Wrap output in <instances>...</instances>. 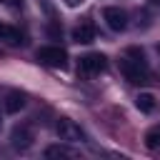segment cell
I'll return each instance as SVG.
<instances>
[{
	"instance_id": "3",
	"label": "cell",
	"mask_w": 160,
	"mask_h": 160,
	"mask_svg": "<svg viewBox=\"0 0 160 160\" xmlns=\"http://www.w3.org/2000/svg\"><path fill=\"white\" fill-rule=\"evenodd\" d=\"M35 58H38V62H42L48 68H65V62H68V52L60 45H45L35 52Z\"/></svg>"
},
{
	"instance_id": "12",
	"label": "cell",
	"mask_w": 160,
	"mask_h": 160,
	"mask_svg": "<svg viewBox=\"0 0 160 160\" xmlns=\"http://www.w3.org/2000/svg\"><path fill=\"white\" fill-rule=\"evenodd\" d=\"M145 145H148L150 150L160 148V130H158V128H155V130H150V132L145 135Z\"/></svg>"
},
{
	"instance_id": "10",
	"label": "cell",
	"mask_w": 160,
	"mask_h": 160,
	"mask_svg": "<svg viewBox=\"0 0 160 160\" xmlns=\"http://www.w3.org/2000/svg\"><path fill=\"white\" fill-rule=\"evenodd\" d=\"M135 105H138L140 112H152V110H155V98H152L150 92H140V95L135 98Z\"/></svg>"
},
{
	"instance_id": "5",
	"label": "cell",
	"mask_w": 160,
	"mask_h": 160,
	"mask_svg": "<svg viewBox=\"0 0 160 160\" xmlns=\"http://www.w3.org/2000/svg\"><path fill=\"white\" fill-rule=\"evenodd\" d=\"M102 20H105L108 28L115 30V32H122V30L128 28V12L120 10V8H115V5H110V8L102 10Z\"/></svg>"
},
{
	"instance_id": "2",
	"label": "cell",
	"mask_w": 160,
	"mask_h": 160,
	"mask_svg": "<svg viewBox=\"0 0 160 160\" xmlns=\"http://www.w3.org/2000/svg\"><path fill=\"white\" fill-rule=\"evenodd\" d=\"M108 70V58L102 52H88L78 60V72L80 75H100Z\"/></svg>"
},
{
	"instance_id": "1",
	"label": "cell",
	"mask_w": 160,
	"mask_h": 160,
	"mask_svg": "<svg viewBox=\"0 0 160 160\" xmlns=\"http://www.w3.org/2000/svg\"><path fill=\"white\" fill-rule=\"evenodd\" d=\"M120 72H122L125 80L132 82V85H142V82H148L150 70H148V65H145V55H142V50L130 48V50H128V58L120 60Z\"/></svg>"
},
{
	"instance_id": "4",
	"label": "cell",
	"mask_w": 160,
	"mask_h": 160,
	"mask_svg": "<svg viewBox=\"0 0 160 160\" xmlns=\"http://www.w3.org/2000/svg\"><path fill=\"white\" fill-rule=\"evenodd\" d=\"M55 132H58V138L65 140V142H82V140H85L82 128H80L78 122H72L70 118H60V120L55 122Z\"/></svg>"
},
{
	"instance_id": "8",
	"label": "cell",
	"mask_w": 160,
	"mask_h": 160,
	"mask_svg": "<svg viewBox=\"0 0 160 160\" xmlns=\"http://www.w3.org/2000/svg\"><path fill=\"white\" fill-rule=\"evenodd\" d=\"M72 40H75V42H82V45L92 42V40H95V28H92V22L78 25V28L72 30Z\"/></svg>"
},
{
	"instance_id": "11",
	"label": "cell",
	"mask_w": 160,
	"mask_h": 160,
	"mask_svg": "<svg viewBox=\"0 0 160 160\" xmlns=\"http://www.w3.org/2000/svg\"><path fill=\"white\" fill-rule=\"evenodd\" d=\"M0 40H8V42H20V32L5 22H0Z\"/></svg>"
},
{
	"instance_id": "7",
	"label": "cell",
	"mask_w": 160,
	"mask_h": 160,
	"mask_svg": "<svg viewBox=\"0 0 160 160\" xmlns=\"http://www.w3.org/2000/svg\"><path fill=\"white\" fill-rule=\"evenodd\" d=\"M2 108H5V112H20V110L25 108V95L18 92V90H10V92L5 95Z\"/></svg>"
},
{
	"instance_id": "13",
	"label": "cell",
	"mask_w": 160,
	"mask_h": 160,
	"mask_svg": "<svg viewBox=\"0 0 160 160\" xmlns=\"http://www.w3.org/2000/svg\"><path fill=\"white\" fill-rule=\"evenodd\" d=\"M148 5H150L152 10H158V8H160V0H148Z\"/></svg>"
},
{
	"instance_id": "14",
	"label": "cell",
	"mask_w": 160,
	"mask_h": 160,
	"mask_svg": "<svg viewBox=\"0 0 160 160\" xmlns=\"http://www.w3.org/2000/svg\"><path fill=\"white\" fill-rule=\"evenodd\" d=\"M80 2H82V0H68V5H72V8H75V5H80Z\"/></svg>"
},
{
	"instance_id": "9",
	"label": "cell",
	"mask_w": 160,
	"mask_h": 160,
	"mask_svg": "<svg viewBox=\"0 0 160 160\" xmlns=\"http://www.w3.org/2000/svg\"><path fill=\"white\" fill-rule=\"evenodd\" d=\"M45 158L48 160H52V158H78V152L65 148V145H50V148H45Z\"/></svg>"
},
{
	"instance_id": "16",
	"label": "cell",
	"mask_w": 160,
	"mask_h": 160,
	"mask_svg": "<svg viewBox=\"0 0 160 160\" xmlns=\"http://www.w3.org/2000/svg\"><path fill=\"white\" fill-rule=\"evenodd\" d=\"M0 122H2V120H0Z\"/></svg>"
},
{
	"instance_id": "15",
	"label": "cell",
	"mask_w": 160,
	"mask_h": 160,
	"mask_svg": "<svg viewBox=\"0 0 160 160\" xmlns=\"http://www.w3.org/2000/svg\"><path fill=\"white\" fill-rule=\"evenodd\" d=\"M158 50H160V45H158Z\"/></svg>"
},
{
	"instance_id": "6",
	"label": "cell",
	"mask_w": 160,
	"mask_h": 160,
	"mask_svg": "<svg viewBox=\"0 0 160 160\" xmlns=\"http://www.w3.org/2000/svg\"><path fill=\"white\" fill-rule=\"evenodd\" d=\"M32 140H35V135H32V130H30L28 125H18V128H12V132H10V142H12L15 150H28V148L32 145Z\"/></svg>"
}]
</instances>
